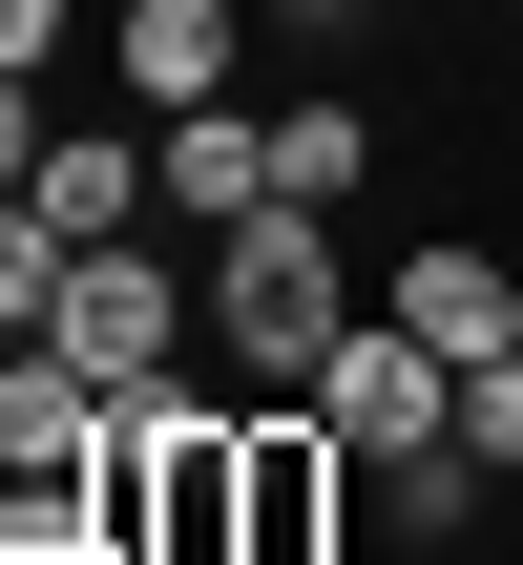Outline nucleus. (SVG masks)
Returning <instances> with one entry per match:
<instances>
[{
  "mask_svg": "<svg viewBox=\"0 0 523 565\" xmlns=\"http://www.w3.org/2000/svg\"><path fill=\"white\" fill-rule=\"evenodd\" d=\"M105 503H126V565H252V398H126Z\"/></svg>",
  "mask_w": 523,
  "mask_h": 565,
  "instance_id": "1",
  "label": "nucleus"
},
{
  "mask_svg": "<svg viewBox=\"0 0 523 565\" xmlns=\"http://www.w3.org/2000/svg\"><path fill=\"white\" fill-rule=\"evenodd\" d=\"M356 315H377V294L335 273V210H252V231H210V356H231V377L293 398Z\"/></svg>",
  "mask_w": 523,
  "mask_h": 565,
  "instance_id": "2",
  "label": "nucleus"
},
{
  "mask_svg": "<svg viewBox=\"0 0 523 565\" xmlns=\"http://www.w3.org/2000/svg\"><path fill=\"white\" fill-rule=\"evenodd\" d=\"M42 335H63L105 398H168V356L210 335V294H168V252H147V231H105V252L63 273V315H42Z\"/></svg>",
  "mask_w": 523,
  "mask_h": 565,
  "instance_id": "3",
  "label": "nucleus"
},
{
  "mask_svg": "<svg viewBox=\"0 0 523 565\" xmlns=\"http://www.w3.org/2000/svg\"><path fill=\"white\" fill-rule=\"evenodd\" d=\"M293 398H314V419L356 440V482H377V461H419V440L461 419V356H440V335H398V315H356V335H335Z\"/></svg>",
  "mask_w": 523,
  "mask_h": 565,
  "instance_id": "4",
  "label": "nucleus"
},
{
  "mask_svg": "<svg viewBox=\"0 0 523 565\" xmlns=\"http://www.w3.org/2000/svg\"><path fill=\"white\" fill-rule=\"evenodd\" d=\"M105 63H126V105H147V126H189V105H231V84H252V0H126V21H105Z\"/></svg>",
  "mask_w": 523,
  "mask_h": 565,
  "instance_id": "5",
  "label": "nucleus"
},
{
  "mask_svg": "<svg viewBox=\"0 0 523 565\" xmlns=\"http://www.w3.org/2000/svg\"><path fill=\"white\" fill-rule=\"evenodd\" d=\"M377 315H398V335H440V356H503V335H523V273L482 252V231H398Z\"/></svg>",
  "mask_w": 523,
  "mask_h": 565,
  "instance_id": "6",
  "label": "nucleus"
},
{
  "mask_svg": "<svg viewBox=\"0 0 523 565\" xmlns=\"http://www.w3.org/2000/svg\"><path fill=\"white\" fill-rule=\"evenodd\" d=\"M0 565H126L105 461H0Z\"/></svg>",
  "mask_w": 523,
  "mask_h": 565,
  "instance_id": "7",
  "label": "nucleus"
},
{
  "mask_svg": "<svg viewBox=\"0 0 523 565\" xmlns=\"http://www.w3.org/2000/svg\"><path fill=\"white\" fill-rule=\"evenodd\" d=\"M168 210H189V231H252V210H273V105H189V126H168Z\"/></svg>",
  "mask_w": 523,
  "mask_h": 565,
  "instance_id": "8",
  "label": "nucleus"
},
{
  "mask_svg": "<svg viewBox=\"0 0 523 565\" xmlns=\"http://www.w3.org/2000/svg\"><path fill=\"white\" fill-rule=\"evenodd\" d=\"M147 189H168V168H147V147H126V126H63V147H42V189H21V210H42V231H63V252H105V231H147Z\"/></svg>",
  "mask_w": 523,
  "mask_h": 565,
  "instance_id": "9",
  "label": "nucleus"
},
{
  "mask_svg": "<svg viewBox=\"0 0 523 565\" xmlns=\"http://www.w3.org/2000/svg\"><path fill=\"white\" fill-rule=\"evenodd\" d=\"M356 168H377V126L314 84V105H273V210H356Z\"/></svg>",
  "mask_w": 523,
  "mask_h": 565,
  "instance_id": "10",
  "label": "nucleus"
},
{
  "mask_svg": "<svg viewBox=\"0 0 523 565\" xmlns=\"http://www.w3.org/2000/svg\"><path fill=\"white\" fill-rule=\"evenodd\" d=\"M482 503H503V482H482V461H461V419H440V440H419V461H377V524H398V545H461V524H482Z\"/></svg>",
  "mask_w": 523,
  "mask_h": 565,
  "instance_id": "11",
  "label": "nucleus"
},
{
  "mask_svg": "<svg viewBox=\"0 0 523 565\" xmlns=\"http://www.w3.org/2000/svg\"><path fill=\"white\" fill-rule=\"evenodd\" d=\"M461 461L523 482V335H503V356H461Z\"/></svg>",
  "mask_w": 523,
  "mask_h": 565,
  "instance_id": "12",
  "label": "nucleus"
},
{
  "mask_svg": "<svg viewBox=\"0 0 523 565\" xmlns=\"http://www.w3.org/2000/svg\"><path fill=\"white\" fill-rule=\"evenodd\" d=\"M63 273H84V252H63L42 210H0V335H42V315H63Z\"/></svg>",
  "mask_w": 523,
  "mask_h": 565,
  "instance_id": "13",
  "label": "nucleus"
},
{
  "mask_svg": "<svg viewBox=\"0 0 523 565\" xmlns=\"http://www.w3.org/2000/svg\"><path fill=\"white\" fill-rule=\"evenodd\" d=\"M42 147H63V126H42V63H0V210L42 189Z\"/></svg>",
  "mask_w": 523,
  "mask_h": 565,
  "instance_id": "14",
  "label": "nucleus"
},
{
  "mask_svg": "<svg viewBox=\"0 0 523 565\" xmlns=\"http://www.w3.org/2000/svg\"><path fill=\"white\" fill-rule=\"evenodd\" d=\"M63 21H84V0H0V63H42V42H63Z\"/></svg>",
  "mask_w": 523,
  "mask_h": 565,
  "instance_id": "15",
  "label": "nucleus"
},
{
  "mask_svg": "<svg viewBox=\"0 0 523 565\" xmlns=\"http://www.w3.org/2000/svg\"><path fill=\"white\" fill-rule=\"evenodd\" d=\"M503 21H523V0H503Z\"/></svg>",
  "mask_w": 523,
  "mask_h": 565,
  "instance_id": "16",
  "label": "nucleus"
}]
</instances>
